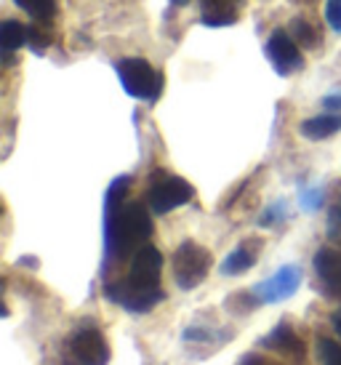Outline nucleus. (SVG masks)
<instances>
[{
  "label": "nucleus",
  "mask_w": 341,
  "mask_h": 365,
  "mask_svg": "<svg viewBox=\"0 0 341 365\" xmlns=\"http://www.w3.org/2000/svg\"><path fill=\"white\" fill-rule=\"evenodd\" d=\"M163 256L155 245L144 243L131 256V269L121 283H110L104 288V296L126 307L128 312H150L155 304L163 302L161 291Z\"/></svg>",
  "instance_id": "1"
},
{
  "label": "nucleus",
  "mask_w": 341,
  "mask_h": 365,
  "mask_svg": "<svg viewBox=\"0 0 341 365\" xmlns=\"http://www.w3.org/2000/svg\"><path fill=\"white\" fill-rule=\"evenodd\" d=\"M152 237V219L144 203L107 205L104 245L110 259L133 256Z\"/></svg>",
  "instance_id": "2"
},
{
  "label": "nucleus",
  "mask_w": 341,
  "mask_h": 365,
  "mask_svg": "<svg viewBox=\"0 0 341 365\" xmlns=\"http://www.w3.org/2000/svg\"><path fill=\"white\" fill-rule=\"evenodd\" d=\"M110 346L96 325H83L64 341L59 365H107Z\"/></svg>",
  "instance_id": "3"
},
{
  "label": "nucleus",
  "mask_w": 341,
  "mask_h": 365,
  "mask_svg": "<svg viewBox=\"0 0 341 365\" xmlns=\"http://www.w3.org/2000/svg\"><path fill=\"white\" fill-rule=\"evenodd\" d=\"M123 88L141 102H155L163 93V75L141 56H128L115 64Z\"/></svg>",
  "instance_id": "4"
},
{
  "label": "nucleus",
  "mask_w": 341,
  "mask_h": 365,
  "mask_svg": "<svg viewBox=\"0 0 341 365\" xmlns=\"http://www.w3.org/2000/svg\"><path fill=\"white\" fill-rule=\"evenodd\" d=\"M213 256L208 254V248L192 243H181L176 251H173V259H170V267H173V280L181 291H192L208 277L211 272Z\"/></svg>",
  "instance_id": "5"
},
{
  "label": "nucleus",
  "mask_w": 341,
  "mask_h": 365,
  "mask_svg": "<svg viewBox=\"0 0 341 365\" xmlns=\"http://www.w3.org/2000/svg\"><path fill=\"white\" fill-rule=\"evenodd\" d=\"M192 197H195V190L181 176H173V173H166V171H158L152 176L150 192H147L150 211L168 213L173 208H179V205L190 203Z\"/></svg>",
  "instance_id": "6"
},
{
  "label": "nucleus",
  "mask_w": 341,
  "mask_h": 365,
  "mask_svg": "<svg viewBox=\"0 0 341 365\" xmlns=\"http://www.w3.org/2000/svg\"><path fill=\"white\" fill-rule=\"evenodd\" d=\"M267 56H270L275 72L283 75V78H288V75H293L296 70L304 67V59H301L299 53V43L293 41V35L285 30H275L270 35V41H267Z\"/></svg>",
  "instance_id": "7"
},
{
  "label": "nucleus",
  "mask_w": 341,
  "mask_h": 365,
  "mask_svg": "<svg viewBox=\"0 0 341 365\" xmlns=\"http://www.w3.org/2000/svg\"><path fill=\"white\" fill-rule=\"evenodd\" d=\"M299 283H301L299 267H283L272 277H267L264 283L253 285V294L259 296L261 304H278V302H285L288 296H293Z\"/></svg>",
  "instance_id": "8"
},
{
  "label": "nucleus",
  "mask_w": 341,
  "mask_h": 365,
  "mask_svg": "<svg viewBox=\"0 0 341 365\" xmlns=\"http://www.w3.org/2000/svg\"><path fill=\"white\" fill-rule=\"evenodd\" d=\"M315 277L325 296L341 299V251L339 248H320L312 256Z\"/></svg>",
  "instance_id": "9"
},
{
  "label": "nucleus",
  "mask_w": 341,
  "mask_h": 365,
  "mask_svg": "<svg viewBox=\"0 0 341 365\" xmlns=\"http://www.w3.org/2000/svg\"><path fill=\"white\" fill-rule=\"evenodd\" d=\"M261 240L259 237H248V240H243L235 251H232L224 262H221V274H227V277H235V274H245L251 269L256 259L261 254Z\"/></svg>",
  "instance_id": "10"
},
{
  "label": "nucleus",
  "mask_w": 341,
  "mask_h": 365,
  "mask_svg": "<svg viewBox=\"0 0 341 365\" xmlns=\"http://www.w3.org/2000/svg\"><path fill=\"white\" fill-rule=\"evenodd\" d=\"M245 0H200L203 9V24L208 27H227V24H235L240 19L238 16V9H240Z\"/></svg>",
  "instance_id": "11"
},
{
  "label": "nucleus",
  "mask_w": 341,
  "mask_h": 365,
  "mask_svg": "<svg viewBox=\"0 0 341 365\" xmlns=\"http://www.w3.org/2000/svg\"><path fill=\"white\" fill-rule=\"evenodd\" d=\"M261 346L275 349V352H285V355L293 357H304V341L288 323H280L278 328H272V334L261 341Z\"/></svg>",
  "instance_id": "12"
},
{
  "label": "nucleus",
  "mask_w": 341,
  "mask_h": 365,
  "mask_svg": "<svg viewBox=\"0 0 341 365\" xmlns=\"http://www.w3.org/2000/svg\"><path fill=\"white\" fill-rule=\"evenodd\" d=\"M341 131V112H333V115H317V118H310L299 125V133L310 142H320V139H328L333 133Z\"/></svg>",
  "instance_id": "13"
},
{
  "label": "nucleus",
  "mask_w": 341,
  "mask_h": 365,
  "mask_svg": "<svg viewBox=\"0 0 341 365\" xmlns=\"http://www.w3.org/2000/svg\"><path fill=\"white\" fill-rule=\"evenodd\" d=\"M27 38H30V27H24L21 21H3V27H0V46H3V59L6 64L11 61V53L21 48V46H27Z\"/></svg>",
  "instance_id": "14"
},
{
  "label": "nucleus",
  "mask_w": 341,
  "mask_h": 365,
  "mask_svg": "<svg viewBox=\"0 0 341 365\" xmlns=\"http://www.w3.org/2000/svg\"><path fill=\"white\" fill-rule=\"evenodd\" d=\"M27 16H32L35 21L49 24L56 16V0H14Z\"/></svg>",
  "instance_id": "15"
},
{
  "label": "nucleus",
  "mask_w": 341,
  "mask_h": 365,
  "mask_svg": "<svg viewBox=\"0 0 341 365\" xmlns=\"http://www.w3.org/2000/svg\"><path fill=\"white\" fill-rule=\"evenodd\" d=\"M291 35L293 41L299 43V46H304V48H317L320 46V32H317V27L312 21L304 19V16L291 21Z\"/></svg>",
  "instance_id": "16"
},
{
  "label": "nucleus",
  "mask_w": 341,
  "mask_h": 365,
  "mask_svg": "<svg viewBox=\"0 0 341 365\" xmlns=\"http://www.w3.org/2000/svg\"><path fill=\"white\" fill-rule=\"evenodd\" d=\"M317 360L322 365H341V344L331 339H320L317 341Z\"/></svg>",
  "instance_id": "17"
},
{
  "label": "nucleus",
  "mask_w": 341,
  "mask_h": 365,
  "mask_svg": "<svg viewBox=\"0 0 341 365\" xmlns=\"http://www.w3.org/2000/svg\"><path fill=\"white\" fill-rule=\"evenodd\" d=\"M27 46H30L35 53H43L51 46V32L43 30L41 24H32V27H30V38H27Z\"/></svg>",
  "instance_id": "18"
},
{
  "label": "nucleus",
  "mask_w": 341,
  "mask_h": 365,
  "mask_svg": "<svg viewBox=\"0 0 341 365\" xmlns=\"http://www.w3.org/2000/svg\"><path fill=\"white\" fill-rule=\"evenodd\" d=\"M325 21L331 24L333 32L341 35V0H328L325 3Z\"/></svg>",
  "instance_id": "19"
},
{
  "label": "nucleus",
  "mask_w": 341,
  "mask_h": 365,
  "mask_svg": "<svg viewBox=\"0 0 341 365\" xmlns=\"http://www.w3.org/2000/svg\"><path fill=\"white\" fill-rule=\"evenodd\" d=\"M328 235H331V240L341 245V205H336L328 216Z\"/></svg>",
  "instance_id": "20"
},
{
  "label": "nucleus",
  "mask_w": 341,
  "mask_h": 365,
  "mask_svg": "<svg viewBox=\"0 0 341 365\" xmlns=\"http://www.w3.org/2000/svg\"><path fill=\"white\" fill-rule=\"evenodd\" d=\"M280 219H285V205H270V211L261 216V227H272L275 222H280Z\"/></svg>",
  "instance_id": "21"
},
{
  "label": "nucleus",
  "mask_w": 341,
  "mask_h": 365,
  "mask_svg": "<svg viewBox=\"0 0 341 365\" xmlns=\"http://www.w3.org/2000/svg\"><path fill=\"white\" fill-rule=\"evenodd\" d=\"M322 104H325L328 110H341V96H325Z\"/></svg>",
  "instance_id": "22"
},
{
  "label": "nucleus",
  "mask_w": 341,
  "mask_h": 365,
  "mask_svg": "<svg viewBox=\"0 0 341 365\" xmlns=\"http://www.w3.org/2000/svg\"><path fill=\"white\" fill-rule=\"evenodd\" d=\"M331 325H333V331H336V336H341V309H336V312L331 314Z\"/></svg>",
  "instance_id": "23"
},
{
  "label": "nucleus",
  "mask_w": 341,
  "mask_h": 365,
  "mask_svg": "<svg viewBox=\"0 0 341 365\" xmlns=\"http://www.w3.org/2000/svg\"><path fill=\"white\" fill-rule=\"evenodd\" d=\"M240 365H267V360H264V357H256V355H248V357H243Z\"/></svg>",
  "instance_id": "24"
},
{
  "label": "nucleus",
  "mask_w": 341,
  "mask_h": 365,
  "mask_svg": "<svg viewBox=\"0 0 341 365\" xmlns=\"http://www.w3.org/2000/svg\"><path fill=\"white\" fill-rule=\"evenodd\" d=\"M170 3H173V6H187L190 0H170Z\"/></svg>",
  "instance_id": "25"
},
{
  "label": "nucleus",
  "mask_w": 341,
  "mask_h": 365,
  "mask_svg": "<svg viewBox=\"0 0 341 365\" xmlns=\"http://www.w3.org/2000/svg\"><path fill=\"white\" fill-rule=\"evenodd\" d=\"M296 3H299V0H296ZM301 3H304V0H301Z\"/></svg>",
  "instance_id": "26"
},
{
  "label": "nucleus",
  "mask_w": 341,
  "mask_h": 365,
  "mask_svg": "<svg viewBox=\"0 0 341 365\" xmlns=\"http://www.w3.org/2000/svg\"><path fill=\"white\" fill-rule=\"evenodd\" d=\"M267 365H270V363H267Z\"/></svg>",
  "instance_id": "27"
}]
</instances>
